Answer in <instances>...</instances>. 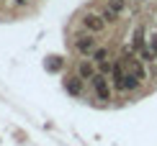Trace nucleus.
<instances>
[{
  "mask_svg": "<svg viewBox=\"0 0 157 146\" xmlns=\"http://www.w3.org/2000/svg\"><path fill=\"white\" fill-rule=\"evenodd\" d=\"M126 77H129V69H126V64H124V59H116L113 69H111V85H113V90H121V92L129 90Z\"/></svg>",
  "mask_w": 157,
  "mask_h": 146,
  "instance_id": "3",
  "label": "nucleus"
},
{
  "mask_svg": "<svg viewBox=\"0 0 157 146\" xmlns=\"http://www.w3.org/2000/svg\"><path fill=\"white\" fill-rule=\"evenodd\" d=\"M95 49H98V38H95V34H88V31H85L82 36L75 38V51H77V54H82V57H93Z\"/></svg>",
  "mask_w": 157,
  "mask_h": 146,
  "instance_id": "4",
  "label": "nucleus"
},
{
  "mask_svg": "<svg viewBox=\"0 0 157 146\" xmlns=\"http://www.w3.org/2000/svg\"><path fill=\"white\" fill-rule=\"evenodd\" d=\"M139 59H142V62H155V59H157V51L147 44V46H142V49H139Z\"/></svg>",
  "mask_w": 157,
  "mask_h": 146,
  "instance_id": "11",
  "label": "nucleus"
},
{
  "mask_svg": "<svg viewBox=\"0 0 157 146\" xmlns=\"http://www.w3.org/2000/svg\"><path fill=\"white\" fill-rule=\"evenodd\" d=\"M82 82H85V79H82L80 75H67V77L62 79L64 90H67L72 97H80V95H82Z\"/></svg>",
  "mask_w": 157,
  "mask_h": 146,
  "instance_id": "6",
  "label": "nucleus"
},
{
  "mask_svg": "<svg viewBox=\"0 0 157 146\" xmlns=\"http://www.w3.org/2000/svg\"><path fill=\"white\" fill-rule=\"evenodd\" d=\"M106 18H103V13H85V16L80 18V26L85 31H88V34H103V31H106Z\"/></svg>",
  "mask_w": 157,
  "mask_h": 146,
  "instance_id": "2",
  "label": "nucleus"
},
{
  "mask_svg": "<svg viewBox=\"0 0 157 146\" xmlns=\"http://www.w3.org/2000/svg\"><path fill=\"white\" fill-rule=\"evenodd\" d=\"M10 3L16 5V8H23V5H26V0H10Z\"/></svg>",
  "mask_w": 157,
  "mask_h": 146,
  "instance_id": "14",
  "label": "nucleus"
},
{
  "mask_svg": "<svg viewBox=\"0 0 157 146\" xmlns=\"http://www.w3.org/2000/svg\"><path fill=\"white\" fill-rule=\"evenodd\" d=\"M121 59H124V64H126L129 75H134L139 82H142V79H147V69H144V62H142V59H136L134 54H129V51H126Z\"/></svg>",
  "mask_w": 157,
  "mask_h": 146,
  "instance_id": "5",
  "label": "nucleus"
},
{
  "mask_svg": "<svg viewBox=\"0 0 157 146\" xmlns=\"http://www.w3.org/2000/svg\"><path fill=\"white\" fill-rule=\"evenodd\" d=\"M124 10H126V0H108L106 10H103V18H106V21H116Z\"/></svg>",
  "mask_w": 157,
  "mask_h": 146,
  "instance_id": "7",
  "label": "nucleus"
},
{
  "mask_svg": "<svg viewBox=\"0 0 157 146\" xmlns=\"http://www.w3.org/2000/svg\"><path fill=\"white\" fill-rule=\"evenodd\" d=\"M59 64H62V62H59V57H52V62L47 64V69H52V72H54V69H59Z\"/></svg>",
  "mask_w": 157,
  "mask_h": 146,
  "instance_id": "13",
  "label": "nucleus"
},
{
  "mask_svg": "<svg viewBox=\"0 0 157 146\" xmlns=\"http://www.w3.org/2000/svg\"><path fill=\"white\" fill-rule=\"evenodd\" d=\"M90 59H93L95 64H106L108 59H111V54H108V49H106V46H98V49L93 51V57H90Z\"/></svg>",
  "mask_w": 157,
  "mask_h": 146,
  "instance_id": "10",
  "label": "nucleus"
},
{
  "mask_svg": "<svg viewBox=\"0 0 157 146\" xmlns=\"http://www.w3.org/2000/svg\"><path fill=\"white\" fill-rule=\"evenodd\" d=\"M142 46H147V28H144V26H136L134 34H132V49L139 51Z\"/></svg>",
  "mask_w": 157,
  "mask_h": 146,
  "instance_id": "9",
  "label": "nucleus"
},
{
  "mask_svg": "<svg viewBox=\"0 0 157 146\" xmlns=\"http://www.w3.org/2000/svg\"><path fill=\"white\" fill-rule=\"evenodd\" d=\"M98 72H101V69H98V64L93 62V59H82V62L77 64V75H80L82 79H93Z\"/></svg>",
  "mask_w": 157,
  "mask_h": 146,
  "instance_id": "8",
  "label": "nucleus"
},
{
  "mask_svg": "<svg viewBox=\"0 0 157 146\" xmlns=\"http://www.w3.org/2000/svg\"><path fill=\"white\" fill-rule=\"evenodd\" d=\"M90 85H93V92L98 100H111V95H113V85L108 82V75H103V72H98V75L90 79Z\"/></svg>",
  "mask_w": 157,
  "mask_h": 146,
  "instance_id": "1",
  "label": "nucleus"
},
{
  "mask_svg": "<svg viewBox=\"0 0 157 146\" xmlns=\"http://www.w3.org/2000/svg\"><path fill=\"white\" fill-rule=\"evenodd\" d=\"M147 44H149V46H152V49L157 51V31H152V34L147 36Z\"/></svg>",
  "mask_w": 157,
  "mask_h": 146,
  "instance_id": "12",
  "label": "nucleus"
}]
</instances>
